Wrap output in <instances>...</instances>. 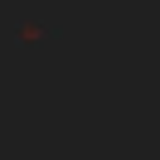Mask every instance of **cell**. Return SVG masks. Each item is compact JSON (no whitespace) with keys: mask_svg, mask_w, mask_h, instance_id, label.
<instances>
[{"mask_svg":"<svg viewBox=\"0 0 160 160\" xmlns=\"http://www.w3.org/2000/svg\"><path fill=\"white\" fill-rule=\"evenodd\" d=\"M15 39H20V44H53V39H58V29L34 24V20H20V24H15Z\"/></svg>","mask_w":160,"mask_h":160,"instance_id":"obj_1","label":"cell"}]
</instances>
